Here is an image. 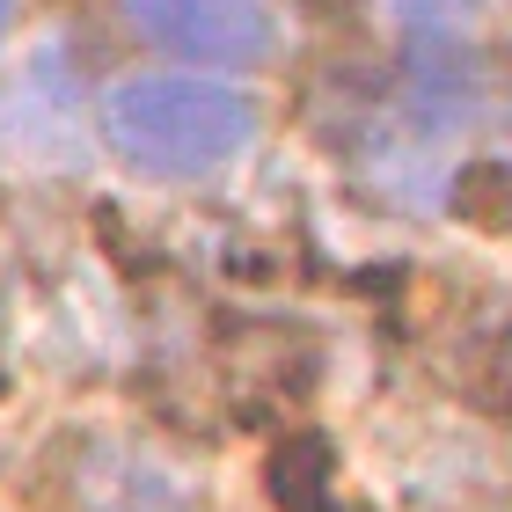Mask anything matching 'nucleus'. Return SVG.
<instances>
[{
  "label": "nucleus",
  "mask_w": 512,
  "mask_h": 512,
  "mask_svg": "<svg viewBox=\"0 0 512 512\" xmlns=\"http://www.w3.org/2000/svg\"><path fill=\"white\" fill-rule=\"evenodd\" d=\"M132 30L154 37L183 66H256L271 52V8L264 0H125Z\"/></svg>",
  "instance_id": "obj_2"
},
{
  "label": "nucleus",
  "mask_w": 512,
  "mask_h": 512,
  "mask_svg": "<svg viewBox=\"0 0 512 512\" xmlns=\"http://www.w3.org/2000/svg\"><path fill=\"white\" fill-rule=\"evenodd\" d=\"M388 8L417 30V44H439V37H461V15H469V0H388Z\"/></svg>",
  "instance_id": "obj_3"
},
{
  "label": "nucleus",
  "mask_w": 512,
  "mask_h": 512,
  "mask_svg": "<svg viewBox=\"0 0 512 512\" xmlns=\"http://www.w3.org/2000/svg\"><path fill=\"white\" fill-rule=\"evenodd\" d=\"M249 103L220 74H132L103 96V132L147 176H213L249 147Z\"/></svg>",
  "instance_id": "obj_1"
},
{
  "label": "nucleus",
  "mask_w": 512,
  "mask_h": 512,
  "mask_svg": "<svg viewBox=\"0 0 512 512\" xmlns=\"http://www.w3.org/2000/svg\"><path fill=\"white\" fill-rule=\"evenodd\" d=\"M8 8H15V0H0V44H8Z\"/></svg>",
  "instance_id": "obj_4"
}]
</instances>
